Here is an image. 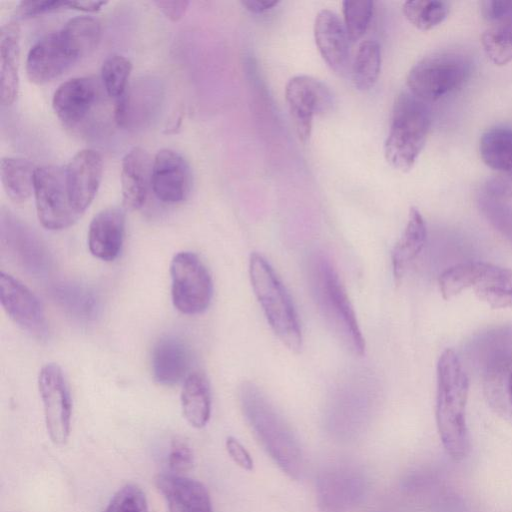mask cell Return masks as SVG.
I'll list each match as a JSON object with an SVG mask.
<instances>
[{
    "mask_svg": "<svg viewBox=\"0 0 512 512\" xmlns=\"http://www.w3.org/2000/svg\"><path fill=\"white\" fill-rule=\"evenodd\" d=\"M101 39V26L88 16H77L57 31L40 38L29 50L26 73L29 80L43 84L63 74L90 55Z\"/></svg>",
    "mask_w": 512,
    "mask_h": 512,
    "instance_id": "6da1fadb",
    "label": "cell"
},
{
    "mask_svg": "<svg viewBox=\"0 0 512 512\" xmlns=\"http://www.w3.org/2000/svg\"><path fill=\"white\" fill-rule=\"evenodd\" d=\"M469 379L452 349H446L437 363L435 416L442 445L451 459L461 461L470 451L466 422Z\"/></svg>",
    "mask_w": 512,
    "mask_h": 512,
    "instance_id": "7a4b0ae2",
    "label": "cell"
},
{
    "mask_svg": "<svg viewBox=\"0 0 512 512\" xmlns=\"http://www.w3.org/2000/svg\"><path fill=\"white\" fill-rule=\"evenodd\" d=\"M308 282L316 307L333 335L349 352L362 356L365 341L356 314L333 262L322 251L309 258Z\"/></svg>",
    "mask_w": 512,
    "mask_h": 512,
    "instance_id": "3957f363",
    "label": "cell"
},
{
    "mask_svg": "<svg viewBox=\"0 0 512 512\" xmlns=\"http://www.w3.org/2000/svg\"><path fill=\"white\" fill-rule=\"evenodd\" d=\"M240 402L249 426L267 454L285 474L298 479L303 471V455L290 425L252 383L242 385Z\"/></svg>",
    "mask_w": 512,
    "mask_h": 512,
    "instance_id": "277c9868",
    "label": "cell"
},
{
    "mask_svg": "<svg viewBox=\"0 0 512 512\" xmlns=\"http://www.w3.org/2000/svg\"><path fill=\"white\" fill-rule=\"evenodd\" d=\"M249 277L274 334L289 350L300 351L302 332L292 299L272 266L261 254H251Z\"/></svg>",
    "mask_w": 512,
    "mask_h": 512,
    "instance_id": "5b68a950",
    "label": "cell"
},
{
    "mask_svg": "<svg viewBox=\"0 0 512 512\" xmlns=\"http://www.w3.org/2000/svg\"><path fill=\"white\" fill-rule=\"evenodd\" d=\"M431 113L425 102L403 92L395 100L389 132L384 143L388 164L408 172L420 155L430 130Z\"/></svg>",
    "mask_w": 512,
    "mask_h": 512,
    "instance_id": "8992f818",
    "label": "cell"
},
{
    "mask_svg": "<svg viewBox=\"0 0 512 512\" xmlns=\"http://www.w3.org/2000/svg\"><path fill=\"white\" fill-rule=\"evenodd\" d=\"M471 56L459 50H443L417 62L407 75V86L423 102H434L465 84L473 72Z\"/></svg>",
    "mask_w": 512,
    "mask_h": 512,
    "instance_id": "52a82bcc",
    "label": "cell"
},
{
    "mask_svg": "<svg viewBox=\"0 0 512 512\" xmlns=\"http://www.w3.org/2000/svg\"><path fill=\"white\" fill-rule=\"evenodd\" d=\"M170 275L172 303L179 312L197 315L207 310L213 296V281L195 253L181 251L175 254Z\"/></svg>",
    "mask_w": 512,
    "mask_h": 512,
    "instance_id": "ba28073f",
    "label": "cell"
},
{
    "mask_svg": "<svg viewBox=\"0 0 512 512\" xmlns=\"http://www.w3.org/2000/svg\"><path fill=\"white\" fill-rule=\"evenodd\" d=\"M33 194L38 219L46 229H66L80 218L71 204L63 167H36Z\"/></svg>",
    "mask_w": 512,
    "mask_h": 512,
    "instance_id": "9c48e42d",
    "label": "cell"
},
{
    "mask_svg": "<svg viewBox=\"0 0 512 512\" xmlns=\"http://www.w3.org/2000/svg\"><path fill=\"white\" fill-rule=\"evenodd\" d=\"M47 433L56 445L67 442L70 434L72 400L62 369L55 363L44 365L38 375Z\"/></svg>",
    "mask_w": 512,
    "mask_h": 512,
    "instance_id": "30bf717a",
    "label": "cell"
},
{
    "mask_svg": "<svg viewBox=\"0 0 512 512\" xmlns=\"http://www.w3.org/2000/svg\"><path fill=\"white\" fill-rule=\"evenodd\" d=\"M285 100L297 136L305 144L311 136L314 115L330 107L331 93L318 79L298 75L287 82Z\"/></svg>",
    "mask_w": 512,
    "mask_h": 512,
    "instance_id": "8fae6325",
    "label": "cell"
},
{
    "mask_svg": "<svg viewBox=\"0 0 512 512\" xmlns=\"http://www.w3.org/2000/svg\"><path fill=\"white\" fill-rule=\"evenodd\" d=\"M365 479L355 468L334 466L317 480V501L321 512H352L364 497Z\"/></svg>",
    "mask_w": 512,
    "mask_h": 512,
    "instance_id": "7c38bea8",
    "label": "cell"
},
{
    "mask_svg": "<svg viewBox=\"0 0 512 512\" xmlns=\"http://www.w3.org/2000/svg\"><path fill=\"white\" fill-rule=\"evenodd\" d=\"M0 301L9 318L23 331L42 338L48 332V322L39 298L12 275L0 274Z\"/></svg>",
    "mask_w": 512,
    "mask_h": 512,
    "instance_id": "4fadbf2b",
    "label": "cell"
},
{
    "mask_svg": "<svg viewBox=\"0 0 512 512\" xmlns=\"http://www.w3.org/2000/svg\"><path fill=\"white\" fill-rule=\"evenodd\" d=\"M192 174L185 158L172 149H161L152 163L151 189L164 203L174 204L187 198Z\"/></svg>",
    "mask_w": 512,
    "mask_h": 512,
    "instance_id": "5bb4252c",
    "label": "cell"
},
{
    "mask_svg": "<svg viewBox=\"0 0 512 512\" xmlns=\"http://www.w3.org/2000/svg\"><path fill=\"white\" fill-rule=\"evenodd\" d=\"M64 169L71 204L81 217L92 203L100 186L103 172L102 157L93 149H83L73 156Z\"/></svg>",
    "mask_w": 512,
    "mask_h": 512,
    "instance_id": "9a60e30c",
    "label": "cell"
},
{
    "mask_svg": "<svg viewBox=\"0 0 512 512\" xmlns=\"http://www.w3.org/2000/svg\"><path fill=\"white\" fill-rule=\"evenodd\" d=\"M155 484L166 501L168 512H213L210 494L198 480L162 473L156 477Z\"/></svg>",
    "mask_w": 512,
    "mask_h": 512,
    "instance_id": "2e32d148",
    "label": "cell"
},
{
    "mask_svg": "<svg viewBox=\"0 0 512 512\" xmlns=\"http://www.w3.org/2000/svg\"><path fill=\"white\" fill-rule=\"evenodd\" d=\"M98 98V85L90 77H75L63 82L54 92L52 107L58 118L68 126L84 120Z\"/></svg>",
    "mask_w": 512,
    "mask_h": 512,
    "instance_id": "e0dca14e",
    "label": "cell"
},
{
    "mask_svg": "<svg viewBox=\"0 0 512 512\" xmlns=\"http://www.w3.org/2000/svg\"><path fill=\"white\" fill-rule=\"evenodd\" d=\"M316 46L326 64L338 75H344L349 61L348 35L336 13L323 9L314 23Z\"/></svg>",
    "mask_w": 512,
    "mask_h": 512,
    "instance_id": "ac0fdd59",
    "label": "cell"
},
{
    "mask_svg": "<svg viewBox=\"0 0 512 512\" xmlns=\"http://www.w3.org/2000/svg\"><path fill=\"white\" fill-rule=\"evenodd\" d=\"M125 237V212L119 207H109L96 214L90 222L87 243L90 253L102 260H115Z\"/></svg>",
    "mask_w": 512,
    "mask_h": 512,
    "instance_id": "d6986e66",
    "label": "cell"
},
{
    "mask_svg": "<svg viewBox=\"0 0 512 512\" xmlns=\"http://www.w3.org/2000/svg\"><path fill=\"white\" fill-rule=\"evenodd\" d=\"M1 241L31 274L42 275L49 270L50 258L44 246L30 230L14 219L2 217Z\"/></svg>",
    "mask_w": 512,
    "mask_h": 512,
    "instance_id": "ffe728a7",
    "label": "cell"
},
{
    "mask_svg": "<svg viewBox=\"0 0 512 512\" xmlns=\"http://www.w3.org/2000/svg\"><path fill=\"white\" fill-rule=\"evenodd\" d=\"M191 360V350L183 339L174 335L161 337L155 343L151 354L154 380L163 386L179 383L188 376Z\"/></svg>",
    "mask_w": 512,
    "mask_h": 512,
    "instance_id": "44dd1931",
    "label": "cell"
},
{
    "mask_svg": "<svg viewBox=\"0 0 512 512\" xmlns=\"http://www.w3.org/2000/svg\"><path fill=\"white\" fill-rule=\"evenodd\" d=\"M153 160L146 150L134 147L129 150L121 163V190L127 209L137 210L146 201L151 187Z\"/></svg>",
    "mask_w": 512,
    "mask_h": 512,
    "instance_id": "7402d4cb",
    "label": "cell"
},
{
    "mask_svg": "<svg viewBox=\"0 0 512 512\" xmlns=\"http://www.w3.org/2000/svg\"><path fill=\"white\" fill-rule=\"evenodd\" d=\"M20 29L16 21H9L0 30L1 103L11 105L19 90Z\"/></svg>",
    "mask_w": 512,
    "mask_h": 512,
    "instance_id": "603a6c76",
    "label": "cell"
},
{
    "mask_svg": "<svg viewBox=\"0 0 512 512\" xmlns=\"http://www.w3.org/2000/svg\"><path fill=\"white\" fill-rule=\"evenodd\" d=\"M427 240V227L420 211L411 207L406 227L391 253L392 271L400 281L422 252Z\"/></svg>",
    "mask_w": 512,
    "mask_h": 512,
    "instance_id": "cb8c5ba5",
    "label": "cell"
},
{
    "mask_svg": "<svg viewBox=\"0 0 512 512\" xmlns=\"http://www.w3.org/2000/svg\"><path fill=\"white\" fill-rule=\"evenodd\" d=\"M52 295L66 313L79 321L90 322L100 314L101 304L98 295L80 283H58L53 287Z\"/></svg>",
    "mask_w": 512,
    "mask_h": 512,
    "instance_id": "d4e9b609",
    "label": "cell"
},
{
    "mask_svg": "<svg viewBox=\"0 0 512 512\" xmlns=\"http://www.w3.org/2000/svg\"><path fill=\"white\" fill-rule=\"evenodd\" d=\"M180 399L187 422L194 428H203L211 415V391L206 377L199 372L188 374L183 382Z\"/></svg>",
    "mask_w": 512,
    "mask_h": 512,
    "instance_id": "484cf974",
    "label": "cell"
},
{
    "mask_svg": "<svg viewBox=\"0 0 512 512\" xmlns=\"http://www.w3.org/2000/svg\"><path fill=\"white\" fill-rule=\"evenodd\" d=\"M476 296L495 309L512 307V269L489 263L473 287Z\"/></svg>",
    "mask_w": 512,
    "mask_h": 512,
    "instance_id": "4316f807",
    "label": "cell"
},
{
    "mask_svg": "<svg viewBox=\"0 0 512 512\" xmlns=\"http://www.w3.org/2000/svg\"><path fill=\"white\" fill-rule=\"evenodd\" d=\"M36 167L28 160L4 157L0 163L1 182L7 196L15 203L25 202L34 192Z\"/></svg>",
    "mask_w": 512,
    "mask_h": 512,
    "instance_id": "83f0119b",
    "label": "cell"
},
{
    "mask_svg": "<svg viewBox=\"0 0 512 512\" xmlns=\"http://www.w3.org/2000/svg\"><path fill=\"white\" fill-rule=\"evenodd\" d=\"M479 152L491 169L512 172V128L496 126L486 130L479 142Z\"/></svg>",
    "mask_w": 512,
    "mask_h": 512,
    "instance_id": "f1b7e54d",
    "label": "cell"
},
{
    "mask_svg": "<svg viewBox=\"0 0 512 512\" xmlns=\"http://www.w3.org/2000/svg\"><path fill=\"white\" fill-rule=\"evenodd\" d=\"M488 265L489 263L482 261H466L443 271L439 277L442 297L450 300L467 288L474 287Z\"/></svg>",
    "mask_w": 512,
    "mask_h": 512,
    "instance_id": "f546056e",
    "label": "cell"
},
{
    "mask_svg": "<svg viewBox=\"0 0 512 512\" xmlns=\"http://www.w3.org/2000/svg\"><path fill=\"white\" fill-rule=\"evenodd\" d=\"M381 49L374 40L363 41L356 52L352 65L354 86L361 91L371 89L380 74Z\"/></svg>",
    "mask_w": 512,
    "mask_h": 512,
    "instance_id": "4dcf8cb0",
    "label": "cell"
},
{
    "mask_svg": "<svg viewBox=\"0 0 512 512\" xmlns=\"http://www.w3.org/2000/svg\"><path fill=\"white\" fill-rule=\"evenodd\" d=\"M446 1L410 0L403 4L406 19L417 29L428 31L441 24L449 14Z\"/></svg>",
    "mask_w": 512,
    "mask_h": 512,
    "instance_id": "1f68e13d",
    "label": "cell"
},
{
    "mask_svg": "<svg viewBox=\"0 0 512 512\" xmlns=\"http://www.w3.org/2000/svg\"><path fill=\"white\" fill-rule=\"evenodd\" d=\"M477 203L490 225L512 244V205L484 190L479 194Z\"/></svg>",
    "mask_w": 512,
    "mask_h": 512,
    "instance_id": "d6a6232c",
    "label": "cell"
},
{
    "mask_svg": "<svg viewBox=\"0 0 512 512\" xmlns=\"http://www.w3.org/2000/svg\"><path fill=\"white\" fill-rule=\"evenodd\" d=\"M132 64L126 57L113 54L107 57L101 67L103 86L110 97L116 100L126 93Z\"/></svg>",
    "mask_w": 512,
    "mask_h": 512,
    "instance_id": "836d02e7",
    "label": "cell"
},
{
    "mask_svg": "<svg viewBox=\"0 0 512 512\" xmlns=\"http://www.w3.org/2000/svg\"><path fill=\"white\" fill-rule=\"evenodd\" d=\"M481 43L487 57L495 65L512 62V25H494L481 37Z\"/></svg>",
    "mask_w": 512,
    "mask_h": 512,
    "instance_id": "e575fe53",
    "label": "cell"
},
{
    "mask_svg": "<svg viewBox=\"0 0 512 512\" xmlns=\"http://www.w3.org/2000/svg\"><path fill=\"white\" fill-rule=\"evenodd\" d=\"M344 27L349 40L358 41L368 29L372 15V1H343Z\"/></svg>",
    "mask_w": 512,
    "mask_h": 512,
    "instance_id": "d590c367",
    "label": "cell"
},
{
    "mask_svg": "<svg viewBox=\"0 0 512 512\" xmlns=\"http://www.w3.org/2000/svg\"><path fill=\"white\" fill-rule=\"evenodd\" d=\"M103 512H149L144 491L136 484H126L111 498Z\"/></svg>",
    "mask_w": 512,
    "mask_h": 512,
    "instance_id": "8d00e7d4",
    "label": "cell"
},
{
    "mask_svg": "<svg viewBox=\"0 0 512 512\" xmlns=\"http://www.w3.org/2000/svg\"><path fill=\"white\" fill-rule=\"evenodd\" d=\"M193 465V452L188 442L180 437L171 441L168 454L169 473L183 475L189 471Z\"/></svg>",
    "mask_w": 512,
    "mask_h": 512,
    "instance_id": "74e56055",
    "label": "cell"
},
{
    "mask_svg": "<svg viewBox=\"0 0 512 512\" xmlns=\"http://www.w3.org/2000/svg\"><path fill=\"white\" fill-rule=\"evenodd\" d=\"M481 12L494 25H512V1H483Z\"/></svg>",
    "mask_w": 512,
    "mask_h": 512,
    "instance_id": "f35d334b",
    "label": "cell"
},
{
    "mask_svg": "<svg viewBox=\"0 0 512 512\" xmlns=\"http://www.w3.org/2000/svg\"><path fill=\"white\" fill-rule=\"evenodd\" d=\"M68 7V1L28 0L19 3L16 14L22 18L35 17Z\"/></svg>",
    "mask_w": 512,
    "mask_h": 512,
    "instance_id": "ab89813d",
    "label": "cell"
},
{
    "mask_svg": "<svg viewBox=\"0 0 512 512\" xmlns=\"http://www.w3.org/2000/svg\"><path fill=\"white\" fill-rule=\"evenodd\" d=\"M484 191L497 198L512 197V172L501 173L489 180Z\"/></svg>",
    "mask_w": 512,
    "mask_h": 512,
    "instance_id": "60d3db41",
    "label": "cell"
},
{
    "mask_svg": "<svg viewBox=\"0 0 512 512\" xmlns=\"http://www.w3.org/2000/svg\"><path fill=\"white\" fill-rule=\"evenodd\" d=\"M226 449L231 459L242 469L251 471L253 460L245 447L234 437L226 439Z\"/></svg>",
    "mask_w": 512,
    "mask_h": 512,
    "instance_id": "b9f144b4",
    "label": "cell"
},
{
    "mask_svg": "<svg viewBox=\"0 0 512 512\" xmlns=\"http://www.w3.org/2000/svg\"><path fill=\"white\" fill-rule=\"evenodd\" d=\"M157 8L170 20L178 21L185 14L189 2L185 0L155 1Z\"/></svg>",
    "mask_w": 512,
    "mask_h": 512,
    "instance_id": "7bdbcfd3",
    "label": "cell"
},
{
    "mask_svg": "<svg viewBox=\"0 0 512 512\" xmlns=\"http://www.w3.org/2000/svg\"><path fill=\"white\" fill-rule=\"evenodd\" d=\"M241 3L252 13H262L277 6L279 2L275 0H244Z\"/></svg>",
    "mask_w": 512,
    "mask_h": 512,
    "instance_id": "ee69618b",
    "label": "cell"
},
{
    "mask_svg": "<svg viewBox=\"0 0 512 512\" xmlns=\"http://www.w3.org/2000/svg\"><path fill=\"white\" fill-rule=\"evenodd\" d=\"M491 384H497V386L502 385L504 388V396L512 409V366Z\"/></svg>",
    "mask_w": 512,
    "mask_h": 512,
    "instance_id": "f6af8a7d",
    "label": "cell"
},
{
    "mask_svg": "<svg viewBox=\"0 0 512 512\" xmlns=\"http://www.w3.org/2000/svg\"><path fill=\"white\" fill-rule=\"evenodd\" d=\"M107 2L104 1H68V8L76 10L95 12L100 10Z\"/></svg>",
    "mask_w": 512,
    "mask_h": 512,
    "instance_id": "bcb514c9",
    "label": "cell"
}]
</instances>
